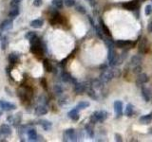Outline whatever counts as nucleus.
<instances>
[{"label":"nucleus","mask_w":152,"mask_h":142,"mask_svg":"<svg viewBox=\"0 0 152 142\" xmlns=\"http://www.w3.org/2000/svg\"><path fill=\"white\" fill-rule=\"evenodd\" d=\"M118 49H131V46H133L134 43L129 41V40H118L114 43Z\"/></svg>","instance_id":"nucleus-5"},{"label":"nucleus","mask_w":152,"mask_h":142,"mask_svg":"<svg viewBox=\"0 0 152 142\" xmlns=\"http://www.w3.org/2000/svg\"><path fill=\"white\" fill-rule=\"evenodd\" d=\"M142 62V57L141 55H134L131 58L130 64L135 66V65H141V63Z\"/></svg>","instance_id":"nucleus-22"},{"label":"nucleus","mask_w":152,"mask_h":142,"mask_svg":"<svg viewBox=\"0 0 152 142\" xmlns=\"http://www.w3.org/2000/svg\"><path fill=\"white\" fill-rule=\"evenodd\" d=\"M68 116H69V117L70 118L71 120L77 121V120H79V117H80V116H79V109H78V108H76V107L73 108L72 110H70V111L69 112Z\"/></svg>","instance_id":"nucleus-14"},{"label":"nucleus","mask_w":152,"mask_h":142,"mask_svg":"<svg viewBox=\"0 0 152 142\" xmlns=\"http://www.w3.org/2000/svg\"><path fill=\"white\" fill-rule=\"evenodd\" d=\"M61 78H62V80H63L64 83H76V80L70 74L66 73V72H63V73H62Z\"/></svg>","instance_id":"nucleus-17"},{"label":"nucleus","mask_w":152,"mask_h":142,"mask_svg":"<svg viewBox=\"0 0 152 142\" xmlns=\"http://www.w3.org/2000/svg\"><path fill=\"white\" fill-rule=\"evenodd\" d=\"M30 44L31 46H33V45H39V44H42V42L40 40V38H38L37 36L33 37L32 39L30 40Z\"/></svg>","instance_id":"nucleus-35"},{"label":"nucleus","mask_w":152,"mask_h":142,"mask_svg":"<svg viewBox=\"0 0 152 142\" xmlns=\"http://www.w3.org/2000/svg\"><path fill=\"white\" fill-rule=\"evenodd\" d=\"M66 7H73L75 5V0H63Z\"/></svg>","instance_id":"nucleus-39"},{"label":"nucleus","mask_w":152,"mask_h":142,"mask_svg":"<svg viewBox=\"0 0 152 142\" xmlns=\"http://www.w3.org/2000/svg\"><path fill=\"white\" fill-rule=\"evenodd\" d=\"M75 9L82 14H85L86 12H87V9H86V8L84 6H82V5H77V6L75 7Z\"/></svg>","instance_id":"nucleus-36"},{"label":"nucleus","mask_w":152,"mask_h":142,"mask_svg":"<svg viewBox=\"0 0 152 142\" xmlns=\"http://www.w3.org/2000/svg\"><path fill=\"white\" fill-rule=\"evenodd\" d=\"M149 49V44L148 41L145 37H142V40L139 43V46H138V50H139L140 54H145Z\"/></svg>","instance_id":"nucleus-4"},{"label":"nucleus","mask_w":152,"mask_h":142,"mask_svg":"<svg viewBox=\"0 0 152 142\" xmlns=\"http://www.w3.org/2000/svg\"><path fill=\"white\" fill-rule=\"evenodd\" d=\"M54 93L56 95H61L62 93H63V88H62L61 85H59V84L54 85Z\"/></svg>","instance_id":"nucleus-37"},{"label":"nucleus","mask_w":152,"mask_h":142,"mask_svg":"<svg viewBox=\"0 0 152 142\" xmlns=\"http://www.w3.org/2000/svg\"><path fill=\"white\" fill-rule=\"evenodd\" d=\"M44 25V21L42 19H34L31 22V27L33 28H41Z\"/></svg>","instance_id":"nucleus-24"},{"label":"nucleus","mask_w":152,"mask_h":142,"mask_svg":"<svg viewBox=\"0 0 152 142\" xmlns=\"http://www.w3.org/2000/svg\"><path fill=\"white\" fill-rule=\"evenodd\" d=\"M139 121L142 124H150L151 121H152V113L148 114V115H145V116H142L139 118Z\"/></svg>","instance_id":"nucleus-20"},{"label":"nucleus","mask_w":152,"mask_h":142,"mask_svg":"<svg viewBox=\"0 0 152 142\" xmlns=\"http://www.w3.org/2000/svg\"><path fill=\"white\" fill-rule=\"evenodd\" d=\"M133 113H134V106H133L131 103H128L127 105H126L125 114H126L127 117H132Z\"/></svg>","instance_id":"nucleus-27"},{"label":"nucleus","mask_w":152,"mask_h":142,"mask_svg":"<svg viewBox=\"0 0 152 142\" xmlns=\"http://www.w3.org/2000/svg\"><path fill=\"white\" fill-rule=\"evenodd\" d=\"M0 108L2 109L3 111L5 112H10V111H12L14 109H16V106L14 104L6 101H0Z\"/></svg>","instance_id":"nucleus-7"},{"label":"nucleus","mask_w":152,"mask_h":142,"mask_svg":"<svg viewBox=\"0 0 152 142\" xmlns=\"http://www.w3.org/2000/svg\"><path fill=\"white\" fill-rule=\"evenodd\" d=\"M99 22H100V28H101V30H102L104 34L107 37H109V38H111V32H110V30H109V28L107 27L106 24H104V22L102 20V19H100Z\"/></svg>","instance_id":"nucleus-16"},{"label":"nucleus","mask_w":152,"mask_h":142,"mask_svg":"<svg viewBox=\"0 0 152 142\" xmlns=\"http://www.w3.org/2000/svg\"><path fill=\"white\" fill-rule=\"evenodd\" d=\"M86 132H87V134L88 135L89 137H94V130H93V127H92V124L90 123V124H87L86 125Z\"/></svg>","instance_id":"nucleus-31"},{"label":"nucleus","mask_w":152,"mask_h":142,"mask_svg":"<svg viewBox=\"0 0 152 142\" xmlns=\"http://www.w3.org/2000/svg\"><path fill=\"white\" fill-rule=\"evenodd\" d=\"M9 62L11 64H17L18 63V61H19V56L15 53H11L9 55Z\"/></svg>","instance_id":"nucleus-28"},{"label":"nucleus","mask_w":152,"mask_h":142,"mask_svg":"<svg viewBox=\"0 0 152 142\" xmlns=\"http://www.w3.org/2000/svg\"><path fill=\"white\" fill-rule=\"evenodd\" d=\"M51 4H52V6L56 8L57 9H60L64 6V1L63 0H52Z\"/></svg>","instance_id":"nucleus-32"},{"label":"nucleus","mask_w":152,"mask_h":142,"mask_svg":"<svg viewBox=\"0 0 152 142\" xmlns=\"http://www.w3.org/2000/svg\"><path fill=\"white\" fill-rule=\"evenodd\" d=\"M114 111H115L116 115L118 117L122 116L123 114V102L121 101H116L115 102H114Z\"/></svg>","instance_id":"nucleus-15"},{"label":"nucleus","mask_w":152,"mask_h":142,"mask_svg":"<svg viewBox=\"0 0 152 142\" xmlns=\"http://www.w3.org/2000/svg\"><path fill=\"white\" fill-rule=\"evenodd\" d=\"M64 141H76L77 140V135L74 129H66L63 134Z\"/></svg>","instance_id":"nucleus-3"},{"label":"nucleus","mask_w":152,"mask_h":142,"mask_svg":"<svg viewBox=\"0 0 152 142\" xmlns=\"http://www.w3.org/2000/svg\"><path fill=\"white\" fill-rule=\"evenodd\" d=\"M35 36H37V34H36L35 32H33V31H28L25 34V38H26V39H28V40H31V39H32V38L35 37Z\"/></svg>","instance_id":"nucleus-38"},{"label":"nucleus","mask_w":152,"mask_h":142,"mask_svg":"<svg viewBox=\"0 0 152 142\" xmlns=\"http://www.w3.org/2000/svg\"><path fill=\"white\" fill-rule=\"evenodd\" d=\"M89 106V102L88 101H81L77 104V106H76V108H78L79 110H81V109H86L88 108Z\"/></svg>","instance_id":"nucleus-34"},{"label":"nucleus","mask_w":152,"mask_h":142,"mask_svg":"<svg viewBox=\"0 0 152 142\" xmlns=\"http://www.w3.org/2000/svg\"><path fill=\"white\" fill-rule=\"evenodd\" d=\"M31 52L34 55L42 56L43 53H44V51H43V47H42V44L31 46Z\"/></svg>","instance_id":"nucleus-10"},{"label":"nucleus","mask_w":152,"mask_h":142,"mask_svg":"<svg viewBox=\"0 0 152 142\" xmlns=\"http://www.w3.org/2000/svg\"><path fill=\"white\" fill-rule=\"evenodd\" d=\"M42 2H43V0H34V1H33V5H34L35 7H40L42 5Z\"/></svg>","instance_id":"nucleus-42"},{"label":"nucleus","mask_w":152,"mask_h":142,"mask_svg":"<svg viewBox=\"0 0 152 142\" xmlns=\"http://www.w3.org/2000/svg\"><path fill=\"white\" fill-rule=\"evenodd\" d=\"M137 1L134 0V1H129V2H126L123 4V7L125 8L127 11H135L137 8Z\"/></svg>","instance_id":"nucleus-18"},{"label":"nucleus","mask_w":152,"mask_h":142,"mask_svg":"<svg viewBox=\"0 0 152 142\" xmlns=\"http://www.w3.org/2000/svg\"><path fill=\"white\" fill-rule=\"evenodd\" d=\"M87 85L83 83H74V92L77 95H82L85 91H87Z\"/></svg>","instance_id":"nucleus-9"},{"label":"nucleus","mask_w":152,"mask_h":142,"mask_svg":"<svg viewBox=\"0 0 152 142\" xmlns=\"http://www.w3.org/2000/svg\"><path fill=\"white\" fill-rule=\"evenodd\" d=\"M133 72L136 74H139L142 72V66L141 65H135L134 68H133Z\"/></svg>","instance_id":"nucleus-41"},{"label":"nucleus","mask_w":152,"mask_h":142,"mask_svg":"<svg viewBox=\"0 0 152 142\" xmlns=\"http://www.w3.org/2000/svg\"><path fill=\"white\" fill-rule=\"evenodd\" d=\"M147 31L149 33H152V21L148 24V26H147Z\"/></svg>","instance_id":"nucleus-44"},{"label":"nucleus","mask_w":152,"mask_h":142,"mask_svg":"<svg viewBox=\"0 0 152 142\" xmlns=\"http://www.w3.org/2000/svg\"><path fill=\"white\" fill-rule=\"evenodd\" d=\"M19 15V4L12 1L11 3V11L9 12L10 18H15Z\"/></svg>","instance_id":"nucleus-6"},{"label":"nucleus","mask_w":152,"mask_h":142,"mask_svg":"<svg viewBox=\"0 0 152 142\" xmlns=\"http://www.w3.org/2000/svg\"><path fill=\"white\" fill-rule=\"evenodd\" d=\"M0 39H1V33H0Z\"/></svg>","instance_id":"nucleus-48"},{"label":"nucleus","mask_w":152,"mask_h":142,"mask_svg":"<svg viewBox=\"0 0 152 142\" xmlns=\"http://www.w3.org/2000/svg\"><path fill=\"white\" fill-rule=\"evenodd\" d=\"M41 83H42V86H44V88L47 90L48 87H47V83H46V80H45V79H43V80H41Z\"/></svg>","instance_id":"nucleus-45"},{"label":"nucleus","mask_w":152,"mask_h":142,"mask_svg":"<svg viewBox=\"0 0 152 142\" xmlns=\"http://www.w3.org/2000/svg\"><path fill=\"white\" fill-rule=\"evenodd\" d=\"M12 128L10 125L8 124H2L0 126V134L5 135V136H8V135H12Z\"/></svg>","instance_id":"nucleus-13"},{"label":"nucleus","mask_w":152,"mask_h":142,"mask_svg":"<svg viewBox=\"0 0 152 142\" xmlns=\"http://www.w3.org/2000/svg\"><path fill=\"white\" fill-rule=\"evenodd\" d=\"M149 80L148 76L145 73H139L137 77V83L138 84H145Z\"/></svg>","instance_id":"nucleus-19"},{"label":"nucleus","mask_w":152,"mask_h":142,"mask_svg":"<svg viewBox=\"0 0 152 142\" xmlns=\"http://www.w3.org/2000/svg\"><path fill=\"white\" fill-rule=\"evenodd\" d=\"M87 93H88V96L89 98H91L92 99H98L96 92H95V89H93L92 87L87 88Z\"/></svg>","instance_id":"nucleus-29"},{"label":"nucleus","mask_w":152,"mask_h":142,"mask_svg":"<svg viewBox=\"0 0 152 142\" xmlns=\"http://www.w3.org/2000/svg\"><path fill=\"white\" fill-rule=\"evenodd\" d=\"M119 75H120V73L117 72V70H112V69L106 70L101 74V76H100V80H101L104 83H106L110 82L113 78L117 77Z\"/></svg>","instance_id":"nucleus-2"},{"label":"nucleus","mask_w":152,"mask_h":142,"mask_svg":"<svg viewBox=\"0 0 152 142\" xmlns=\"http://www.w3.org/2000/svg\"><path fill=\"white\" fill-rule=\"evenodd\" d=\"M48 107L44 104H41V105H38L37 107H35L34 109V113L37 116H44L46 114H48Z\"/></svg>","instance_id":"nucleus-12"},{"label":"nucleus","mask_w":152,"mask_h":142,"mask_svg":"<svg viewBox=\"0 0 152 142\" xmlns=\"http://www.w3.org/2000/svg\"><path fill=\"white\" fill-rule=\"evenodd\" d=\"M12 1H13V2H15V3H17V4H19L20 3L22 0H12Z\"/></svg>","instance_id":"nucleus-46"},{"label":"nucleus","mask_w":152,"mask_h":142,"mask_svg":"<svg viewBox=\"0 0 152 142\" xmlns=\"http://www.w3.org/2000/svg\"><path fill=\"white\" fill-rule=\"evenodd\" d=\"M103 85H104V83L100 79L93 80L91 83V87L93 89H101L103 87Z\"/></svg>","instance_id":"nucleus-26"},{"label":"nucleus","mask_w":152,"mask_h":142,"mask_svg":"<svg viewBox=\"0 0 152 142\" xmlns=\"http://www.w3.org/2000/svg\"><path fill=\"white\" fill-rule=\"evenodd\" d=\"M151 1H152V0H151Z\"/></svg>","instance_id":"nucleus-49"},{"label":"nucleus","mask_w":152,"mask_h":142,"mask_svg":"<svg viewBox=\"0 0 152 142\" xmlns=\"http://www.w3.org/2000/svg\"><path fill=\"white\" fill-rule=\"evenodd\" d=\"M43 66H44V69L47 71V72H51L52 71V65L48 59H45L43 61Z\"/></svg>","instance_id":"nucleus-30"},{"label":"nucleus","mask_w":152,"mask_h":142,"mask_svg":"<svg viewBox=\"0 0 152 142\" xmlns=\"http://www.w3.org/2000/svg\"><path fill=\"white\" fill-rule=\"evenodd\" d=\"M142 97L145 102H148L150 101V90L145 86L142 87Z\"/></svg>","instance_id":"nucleus-21"},{"label":"nucleus","mask_w":152,"mask_h":142,"mask_svg":"<svg viewBox=\"0 0 152 142\" xmlns=\"http://www.w3.org/2000/svg\"><path fill=\"white\" fill-rule=\"evenodd\" d=\"M39 124L41 125V127L45 131H49L50 128H51V126H52L51 122L49 121V120H40L39 121Z\"/></svg>","instance_id":"nucleus-25"},{"label":"nucleus","mask_w":152,"mask_h":142,"mask_svg":"<svg viewBox=\"0 0 152 142\" xmlns=\"http://www.w3.org/2000/svg\"><path fill=\"white\" fill-rule=\"evenodd\" d=\"M145 13L146 14V15H150V14L152 13V6L151 5H147V6L145 7Z\"/></svg>","instance_id":"nucleus-40"},{"label":"nucleus","mask_w":152,"mask_h":142,"mask_svg":"<svg viewBox=\"0 0 152 142\" xmlns=\"http://www.w3.org/2000/svg\"><path fill=\"white\" fill-rule=\"evenodd\" d=\"M115 140L118 141V142H121L123 141V137L121 135H119V134H115Z\"/></svg>","instance_id":"nucleus-43"},{"label":"nucleus","mask_w":152,"mask_h":142,"mask_svg":"<svg viewBox=\"0 0 152 142\" xmlns=\"http://www.w3.org/2000/svg\"><path fill=\"white\" fill-rule=\"evenodd\" d=\"M13 26V22L11 18L5 19L4 21H2V23L0 24V30L2 31H6V30H10Z\"/></svg>","instance_id":"nucleus-8"},{"label":"nucleus","mask_w":152,"mask_h":142,"mask_svg":"<svg viewBox=\"0 0 152 142\" xmlns=\"http://www.w3.org/2000/svg\"><path fill=\"white\" fill-rule=\"evenodd\" d=\"M21 116H22L21 113L17 114L15 116H10L8 117V120L11 122L13 126H17L18 124H20V122H21Z\"/></svg>","instance_id":"nucleus-11"},{"label":"nucleus","mask_w":152,"mask_h":142,"mask_svg":"<svg viewBox=\"0 0 152 142\" xmlns=\"http://www.w3.org/2000/svg\"><path fill=\"white\" fill-rule=\"evenodd\" d=\"M27 135H28V139H30L31 141H35L37 140V132L35 129H30V130H28L27 131Z\"/></svg>","instance_id":"nucleus-23"},{"label":"nucleus","mask_w":152,"mask_h":142,"mask_svg":"<svg viewBox=\"0 0 152 142\" xmlns=\"http://www.w3.org/2000/svg\"><path fill=\"white\" fill-rule=\"evenodd\" d=\"M108 117V114L107 111L104 110H100V111H95L91 116H90V123L93 125L97 122H104L107 120Z\"/></svg>","instance_id":"nucleus-1"},{"label":"nucleus","mask_w":152,"mask_h":142,"mask_svg":"<svg viewBox=\"0 0 152 142\" xmlns=\"http://www.w3.org/2000/svg\"><path fill=\"white\" fill-rule=\"evenodd\" d=\"M1 115H2V112H1V111H0V117H1Z\"/></svg>","instance_id":"nucleus-47"},{"label":"nucleus","mask_w":152,"mask_h":142,"mask_svg":"<svg viewBox=\"0 0 152 142\" xmlns=\"http://www.w3.org/2000/svg\"><path fill=\"white\" fill-rule=\"evenodd\" d=\"M9 46V40H8V37L7 36H5L2 38V40H1V49L2 50H5V49H7V47Z\"/></svg>","instance_id":"nucleus-33"}]
</instances>
